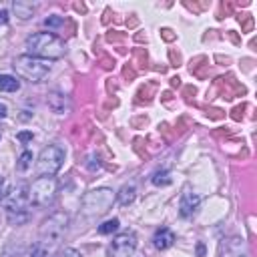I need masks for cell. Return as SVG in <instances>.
Instances as JSON below:
<instances>
[{"mask_svg":"<svg viewBox=\"0 0 257 257\" xmlns=\"http://www.w3.org/2000/svg\"><path fill=\"white\" fill-rule=\"evenodd\" d=\"M26 54L34 56V58H42V60H50V58H60L64 56V40L60 36H56L54 32H36L32 36L26 38L24 42Z\"/></svg>","mask_w":257,"mask_h":257,"instance_id":"6da1fadb","label":"cell"},{"mask_svg":"<svg viewBox=\"0 0 257 257\" xmlns=\"http://www.w3.org/2000/svg\"><path fill=\"white\" fill-rule=\"evenodd\" d=\"M68 223H70V219H68L66 213H54V215H50L42 223V227H40V243L38 245H42L46 251H50L52 247L60 245V241L68 233Z\"/></svg>","mask_w":257,"mask_h":257,"instance_id":"7a4b0ae2","label":"cell"},{"mask_svg":"<svg viewBox=\"0 0 257 257\" xmlns=\"http://www.w3.org/2000/svg\"><path fill=\"white\" fill-rule=\"evenodd\" d=\"M16 74L24 80H30V82H40L44 80L48 74H50V62L48 60H42V58H34V56H16L14 62H12Z\"/></svg>","mask_w":257,"mask_h":257,"instance_id":"3957f363","label":"cell"},{"mask_svg":"<svg viewBox=\"0 0 257 257\" xmlns=\"http://www.w3.org/2000/svg\"><path fill=\"white\" fill-rule=\"evenodd\" d=\"M64 163V149L60 145H48L40 151L36 161V171L40 177H52Z\"/></svg>","mask_w":257,"mask_h":257,"instance_id":"277c9868","label":"cell"},{"mask_svg":"<svg viewBox=\"0 0 257 257\" xmlns=\"http://www.w3.org/2000/svg\"><path fill=\"white\" fill-rule=\"evenodd\" d=\"M114 203V193L106 187H100V189H92L90 193L84 195L82 199V209L88 217L92 215H102L106 213Z\"/></svg>","mask_w":257,"mask_h":257,"instance_id":"5b68a950","label":"cell"},{"mask_svg":"<svg viewBox=\"0 0 257 257\" xmlns=\"http://www.w3.org/2000/svg\"><path fill=\"white\" fill-rule=\"evenodd\" d=\"M28 193H30V203L32 205H38V207H48L56 193H58V183L54 177H38L32 187H28Z\"/></svg>","mask_w":257,"mask_h":257,"instance_id":"8992f818","label":"cell"},{"mask_svg":"<svg viewBox=\"0 0 257 257\" xmlns=\"http://www.w3.org/2000/svg\"><path fill=\"white\" fill-rule=\"evenodd\" d=\"M28 207H30L28 185H18L4 195V209L8 215L10 213H28Z\"/></svg>","mask_w":257,"mask_h":257,"instance_id":"52a82bcc","label":"cell"},{"mask_svg":"<svg viewBox=\"0 0 257 257\" xmlns=\"http://www.w3.org/2000/svg\"><path fill=\"white\" fill-rule=\"evenodd\" d=\"M135 249H137V235L133 231H124L110 241L108 257H133Z\"/></svg>","mask_w":257,"mask_h":257,"instance_id":"ba28073f","label":"cell"},{"mask_svg":"<svg viewBox=\"0 0 257 257\" xmlns=\"http://www.w3.org/2000/svg\"><path fill=\"white\" fill-rule=\"evenodd\" d=\"M221 257H249L247 245L241 237H231L221 243Z\"/></svg>","mask_w":257,"mask_h":257,"instance_id":"9c48e42d","label":"cell"},{"mask_svg":"<svg viewBox=\"0 0 257 257\" xmlns=\"http://www.w3.org/2000/svg\"><path fill=\"white\" fill-rule=\"evenodd\" d=\"M199 203H201V199H199L197 193L185 191V193L181 195V201H179V215H181V217H191V215L199 209Z\"/></svg>","mask_w":257,"mask_h":257,"instance_id":"30bf717a","label":"cell"},{"mask_svg":"<svg viewBox=\"0 0 257 257\" xmlns=\"http://www.w3.org/2000/svg\"><path fill=\"white\" fill-rule=\"evenodd\" d=\"M46 102H48L50 110L56 112V114H66L70 110V98L66 94H62V92H56V90L54 92H48Z\"/></svg>","mask_w":257,"mask_h":257,"instance_id":"8fae6325","label":"cell"},{"mask_svg":"<svg viewBox=\"0 0 257 257\" xmlns=\"http://www.w3.org/2000/svg\"><path fill=\"white\" fill-rule=\"evenodd\" d=\"M173 243H175V235H173L171 229L161 227V229L155 231V235H153V245H155V249L165 251V249H169Z\"/></svg>","mask_w":257,"mask_h":257,"instance_id":"7c38bea8","label":"cell"},{"mask_svg":"<svg viewBox=\"0 0 257 257\" xmlns=\"http://www.w3.org/2000/svg\"><path fill=\"white\" fill-rule=\"evenodd\" d=\"M135 197H137V185H135V183L122 185V187L118 189V193H116V201H118L122 207L131 205V203L135 201Z\"/></svg>","mask_w":257,"mask_h":257,"instance_id":"4fadbf2b","label":"cell"},{"mask_svg":"<svg viewBox=\"0 0 257 257\" xmlns=\"http://www.w3.org/2000/svg\"><path fill=\"white\" fill-rule=\"evenodd\" d=\"M12 10L16 12V16H18V18L26 20V18H30V16L34 14L36 6H34V4H30V2H14V4H12Z\"/></svg>","mask_w":257,"mask_h":257,"instance_id":"5bb4252c","label":"cell"},{"mask_svg":"<svg viewBox=\"0 0 257 257\" xmlns=\"http://www.w3.org/2000/svg\"><path fill=\"white\" fill-rule=\"evenodd\" d=\"M20 88V80L10 74H0V90L2 92H16Z\"/></svg>","mask_w":257,"mask_h":257,"instance_id":"9a60e30c","label":"cell"},{"mask_svg":"<svg viewBox=\"0 0 257 257\" xmlns=\"http://www.w3.org/2000/svg\"><path fill=\"white\" fill-rule=\"evenodd\" d=\"M118 219L114 217V219H108V221H104L102 225H98V233L100 235H110V233H114L116 229H118Z\"/></svg>","mask_w":257,"mask_h":257,"instance_id":"2e32d148","label":"cell"},{"mask_svg":"<svg viewBox=\"0 0 257 257\" xmlns=\"http://www.w3.org/2000/svg\"><path fill=\"white\" fill-rule=\"evenodd\" d=\"M153 185H157V187H165V185H169L171 183V177H169V171H157L155 175H153Z\"/></svg>","mask_w":257,"mask_h":257,"instance_id":"e0dca14e","label":"cell"},{"mask_svg":"<svg viewBox=\"0 0 257 257\" xmlns=\"http://www.w3.org/2000/svg\"><path fill=\"white\" fill-rule=\"evenodd\" d=\"M30 165H32V153H30V151H24V153L18 157L16 169H18V171H26Z\"/></svg>","mask_w":257,"mask_h":257,"instance_id":"ac0fdd59","label":"cell"},{"mask_svg":"<svg viewBox=\"0 0 257 257\" xmlns=\"http://www.w3.org/2000/svg\"><path fill=\"white\" fill-rule=\"evenodd\" d=\"M28 213H10L8 215V221L12 223V225H22V223H26L28 221Z\"/></svg>","mask_w":257,"mask_h":257,"instance_id":"d6986e66","label":"cell"},{"mask_svg":"<svg viewBox=\"0 0 257 257\" xmlns=\"http://www.w3.org/2000/svg\"><path fill=\"white\" fill-rule=\"evenodd\" d=\"M62 24V18L60 16H48L46 20H44V26H48V28H56V26H60Z\"/></svg>","mask_w":257,"mask_h":257,"instance_id":"ffe728a7","label":"cell"},{"mask_svg":"<svg viewBox=\"0 0 257 257\" xmlns=\"http://www.w3.org/2000/svg\"><path fill=\"white\" fill-rule=\"evenodd\" d=\"M30 257H48V251H46V249H44L42 245H36V247L32 249Z\"/></svg>","mask_w":257,"mask_h":257,"instance_id":"44dd1931","label":"cell"},{"mask_svg":"<svg viewBox=\"0 0 257 257\" xmlns=\"http://www.w3.org/2000/svg\"><path fill=\"white\" fill-rule=\"evenodd\" d=\"M58 257H80V253L76 249H72V247H66L64 251L58 253Z\"/></svg>","mask_w":257,"mask_h":257,"instance_id":"7402d4cb","label":"cell"},{"mask_svg":"<svg viewBox=\"0 0 257 257\" xmlns=\"http://www.w3.org/2000/svg\"><path fill=\"white\" fill-rule=\"evenodd\" d=\"M32 139V133H20L18 135V141H22V143H26V141H30Z\"/></svg>","mask_w":257,"mask_h":257,"instance_id":"603a6c76","label":"cell"},{"mask_svg":"<svg viewBox=\"0 0 257 257\" xmlns=\"http://www.w3.org/2000/svg\"><path fill=\"white\" fill-rule=\"evenodd\" d=\"M6 22H8V12L0 10V24H6Z\"/></svg>","mask_w":257,"mask_h":257,"instance_id":"cb8c5ba5","label":"cell"},{"mask_svg":"<svg viewBox=\"0 0 257 257\" xmlns=\"http://www.w3.org/2000/svg\"><path fill=\"white\" fill-rule=\"evenodd\" d=\"M197 253H199V257H205V245L203 243L197 245Z\"/></svg>","mask_w":257,"mask_h":257,"instance_id":"d4e9b609","label":"cell"},{"mask_svg":"<svg viewBox=\"0 0 257 257\" xmlns=\"http://www.w3.org/2000/svg\"><path fill=\"white\" fill-rule=\"evenodd\" d=\"M6 112H8V110H6V104H4V102H0V118H4V116H6Z\"/></svg>","mask_w":257,"mask_h":257,"instance_id":"484cf974","label":"cell"},{"mask_svg":"<svg viewBox=\"0 0 257 257\" xmlns=\"http://www.w3.org/2000/svg\"><path fill=\"white\" fill-rule=\"evenodd\" d=\"M2 191H4V181L0 179V197H2Z\"/></svg>","mask_w":257,"mask_h":257,"instance_id":"4316f807","label":"cell"}]
</instances>
